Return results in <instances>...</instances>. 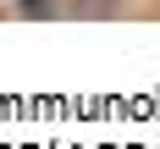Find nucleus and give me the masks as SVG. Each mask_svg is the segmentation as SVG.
<instances>
[{
    "label": "nucleus",
    "instance_id": "1",
    "mask_svg": "<svg viewBox=\"0 0 160 149\" xmlns=\"http://www.w3.org/2000/svg\"><path fill=\"white\" fill-rule=\"evenodd\" d=\"M11 11H17V17H61L66 0H17Z\"/></svg>",
    "mask_w": 160,
    "mask_h": 149
},
{
    "label": "nucleus",
    "instance_id": "2",
    "mask_svg": "<svg viewBox=\"0 0 160 149\" xmlns=\"http://www.w3.org/2000/svg\"><path fill=\"white\" fill-rule=\"evenodd\" d=\"M88 6H99V11H111V6H132V0H88Z\"/></svg>",
    "mask_w": 160,
    "mask_h": 149
},
{
    "label": "nucleus",
    "instance_id": "3",
    "mask_svg": "<svg viewBox=\"0 0 160 149\" xmlns=\"http://www.w3.org/2000/svg\"><path fill=\"white\" fill-rule=\"evenodd\" d=\"M155 17H160V0H155Z\"/></svg>",
    "mask_w": 160,
    "mask_h": 149
}]
</instances>
